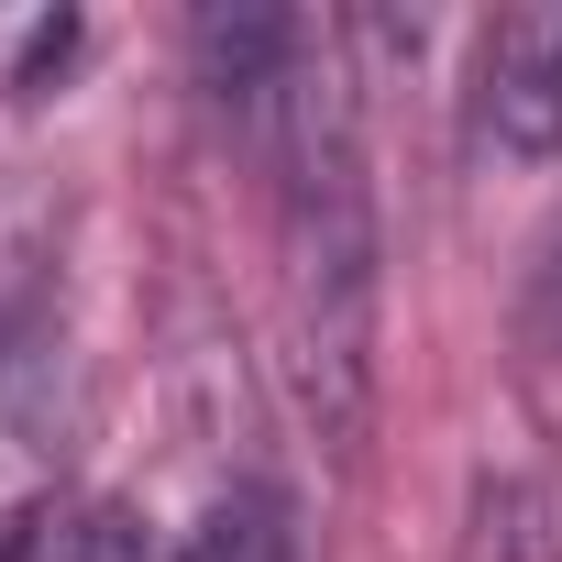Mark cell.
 I'll return each mask as SVG.
<instances>
[{"mask_svg":"<svg viewBox=\"0 0 562 562\" xmlns=\"http://www.w3.org/2000/svg\"><path fill=\"white\" fill-rule=\"evenodd\" d=\"M34 386H45V331L23 310H0V419H23Z\"/></svg>","mask_w":562,"mask_h":562,"instance_id":"cell-6","label":"cell"},{"mask_svg":"<svg viewBox=\"0 0 562 562\" xmlns=\"http://www.w3.org/2000/svg\"><path fill=\"white\" fill-rule=\"evenodd\" d=\"M463 562H562V496H551L540 474L485 485V507H474V551H463Z\"/></svg>","mask_w":562,"mask_h":562,"instance_id":"cell-4","label":"cell"},{"mask_svg":"<svg viewBox=\"0 0 562 562\" xmlns=\"http://www.w3.org/2000/svg\"><path fill=\"white\" fill-rule=\"evenodd\" d=\"M299 551V529H288V496H276V485H232L166 562H288Z\"/></svg>","mask_w":562,"mask_h":562,"instance_id":"cell-3","label":"cell"},{"mask_svg":"<svg viewBox=\"0 0 562 562\" xmlns=\"http://www.w3.org/2000/svg\"><path fill=\"white\" fill-rule=\"evenodd\" d=\"M78 56V12H23V23H0V89H56V67Z\"/></svg>","mask_w":562,"mask_h":562,"instance_id":"cell-5","label":"cell"},{"mask_svg":"<svg viewBox=\"0 0 562 562\" xmlns=\"http://www.w3.org/2000/svg\"><path fill=\"white\" fill-rule=\"evenodd\" d=\"M540 331L562 342V243H551V265H540Z\"/></svg>","mask_w":562,"mask_h":562,"instance_id":"cell-9","label":"cell"},{"mask_svg":"<svg viewBox=\"0 0 562 562\" xmlns=\"http://www.w3.org/2000/svg\"><path fill=\"white\" fill-rule=\"evenodd\" d=\"M0 562H78V518H67V507H23V518H0Z\"/></svg>","mask_w":562,"mask_h":562,"instance_id":"cell-7","label":"cell"},{"mask_svg":"<svg viewBox=\"0 0 562 562\" xmlns=\"http://www.w3.org/2000/svg\"><path fill=\"white\" fill-rule=\"evenodd\" d=\"M254 166L276 177V232H288L299 397H310L321 441H364V408H375V188H364V111H353L331 34L310 45Z\"/></svg>","mask_w":562,"mask_h":562,"instance_id":"cell-1","label":"cell"},{"mask_svg":"<svg viewBox=\"0 0 562 562\" xmlns=\"http://www.w3.org/2000/svg\"><path fill=\"white\" fill-rule=\"evenodd\" d=\"M78 562H166V551H155V529L133 507H89L78 518Z\"/></svg>","mask_w":562,"mask_h":562,"instance_id":"cell-8","label":"cell"},{"mask_svg":"<svg viewBox=\"0 0 562 562\" xmlns=\"http://www.w3.org/2000/svg\"><path fill=\"white\" fill-rule=\"evenodd\" d=\"M474 144L507 166L562 155V0L496 12L474 45Z\"/></svg>","mask_w":562,"mask_h":562,"instance_id":"cell-2","label":"cell"}]
</instances>
